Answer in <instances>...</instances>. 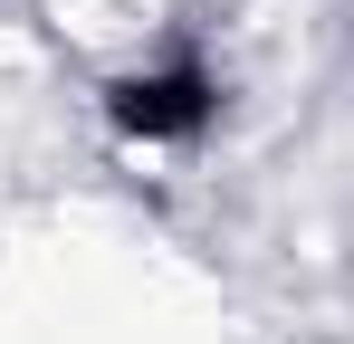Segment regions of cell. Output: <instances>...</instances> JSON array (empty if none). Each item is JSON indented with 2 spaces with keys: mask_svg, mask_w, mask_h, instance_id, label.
<instances>
[{
  "mask_svg": "<svg viewBox=\"0 0 354 344\" xmlns=\"http://www.w3.org/2000/svg\"><path fill=\"white\" fill-rule=\"evenodd\" d=\"M211 115V86L192 67H163V77H124L115 86V124L124 134H192Z\"/></svg>",
  "mask_w": 354,
  "mask_h": 344,
  "instance_id": "1",
  "label": "cell"
}]
</instances>
